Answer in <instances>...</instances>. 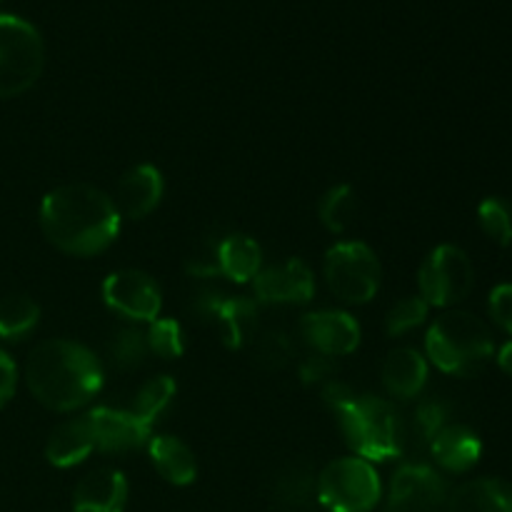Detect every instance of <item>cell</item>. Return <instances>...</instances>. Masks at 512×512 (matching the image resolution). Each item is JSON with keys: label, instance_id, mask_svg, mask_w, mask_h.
I'll return each instance as SVG.
<instances>
[{"label": "cell", "instance_id": "cell-1", "mask_svg": "<svg viewBox=\"0 0 512 512\" xmlns=\"http://www.w3.org/2000/svg\"><path fill=\"white\" fill-rule=\"evenodd\" d=\"M40 230L65 255L90 258L115 243L120 213L113 198L88 183H68L50 190L40 203Z\"/></svg>", "mask_w": 512, "mask_h": 512}, {"label": "cell", "instance_id": "cell-2", "mask_svg": "<svg viewBox=\"0 0 512 512\" xmlns=\"http://www.w3.org/2000/svg\"><path fill=\"white\" fill-rule=\"evenodd\" d=\"M25 383L40 405L55 413H70L88 405L100 393L103 365L75 340H43L30 350Z\"/></svg>", "mask_w": 512, "mask_h": 512}, {"label": "cell", "instance_id": "cell-3", "mask_svg": "<svg viewBox=\"0 0 512 512\" xmlns=\"http://www.w3.org/2000/svg\"><path fill=\"white\" fill-rule=\"evenodd\" d=\"M323 400L340 420L345 443L368 463H385L403 453V423L388 400L355 395L340 383H328Z\"/></svg>", "mask_w": 512, "mask_h": 512}, {"label": "cell", "instance_id": "cell-4", "mask_svg": "<svg viewBox=\"0 0 512 512\" xmlns=\"http://www.w3.org/2000/svg\"><path fill=\"white\" fill-rule=\"evenodd\" d=\"M428 358L443 373L468 378L483 370L495 355L493 333L488 325L465 310H448L440 315L425 338Z\"/></svg>", "mask_w": 512, "mask_h": 512}, {"label": "cell", "instance_id": "cell-5", "mask_svg": "<svg viewBox=\"0 0 512 512\" xmlns=\"http://www.w3.org/2000/svg\"><path fill=\"white\" fill-rule=\"evenodd\" d=\"M45 68V43L33 23L0 15V100L28 93Z\"/></svg>", "mask_w": 512, "mask_h": 512}, {"label": "cell", "instance_id": "cell-6", "mask_svg": "<svg viewBox=\"0 0 512 512\" xmlns=\"http://www.w3.org/2000/svg\"><path fill=\"white\" fill-rule=\"evenodd\" d=\"M380 498V475L368 460L340 458L318 473V503L328 512H373Z\"/></svg>", "mask_w": 512, "mask_h": 512}, {"label": "cell", "instance_id": "cell-7", "mask_svg": "<svg viewBox=\"0 0 512 512\" xmlns=\"http://www.w3.org/2000/svg\"><path fill=\"white\" fill-rule=\"evenodd\" d=\"M325 280L335 298L350 305H365L378 295L383 268L373 250L358 240L338 243L325 255Z\"/></svg>", "mask_w": 512, "mask_h": 512}, {"label": "cell", "instance_id": "cell-8", "mask_svg": "<svg viewBox=\"0 0 512 512\" xmlns=\"http://www.w3.org/2000/svg\"><path fill=\"white\" fill-rule=\"evenodd\" d=\"M475 285V270L465 250L458 245H440L425 258L418 273L420 298L435 308H448L470 295Z\"/></svg>", "mask_w": 512, "mask_h": 512}, {"label": "cell", "instance_id": "cell-9", "mask_svg": "<svg viewBox=\"0 0 512 512\" xmlns=\"http://www.w3.org/2000/svg\"><path fill=\"white\" fill-rule=\"evenodd\" d=\"M103 300L113 313L135 323H153L163 308L158 283L143 270L110 273L103 283Z\"/></svg>", "mask_w": 512, "mask_h": 512}, {"label": "cell", "instance_id": "cell-10", "mask_svg": "<svg viewBox=\"0 0 512 512\" xmlns=\"http://www.w3.org/2000/svg\"><path fill=\"white\" fill-rule=\"evenodd\" d=\"M448 483L428 465H403L390 480L385 512H443Z\"/></svg>", "mask_w": 512, "mask_h": 512}, {"label": "cell", "instance_id": "cell-11", "mask_svg": "<svg viewBox=\"0 0 512 512\" xmlns=\"http://www.w3.org/2000/svg\"><path fill=\"white\" fill-rule=\"evenodd\" d=\"M255 300L265 305H305L315 295V278L308 263L290 258L253 278Z\"/></svg>", "mask_w": 512, "mask_h": 512}, {"label": "cell", "instance_id": "cell-12", "mask_svg": "<svg viewBox=\"0 0 512 512\" xmlns=\"http://www.w3.org/2000/svg\"><path fill=\"white\" fill-rule=\"evenodd\" d=\"M300 335L315 353L325 358H343L360 345L358 320L343 310H318L303 315Z\"/></svg>", "mask_w": 512, "mask_h": 512}, {"label": "cell", "instance_id": "cell-13", "mask_svg": "<svg viewBox=\"0 0 512 512\" xmlns=\"http://www.w3.org/2000/svg\"><path fill=\"white\" fill-rule=\"evenodd\" d=\"M95 435V450L103 453H128L150 443V425L133 410L95 408L88 413Z\"/></svg>", "mask_w": 512, "mask_h": 512}, {"label": "cell", "instance_id": "cell-14", "mask_svg": "<svg viewBox=\"0 0 512 512\" xmlns=\"http://www.w3.org/2000/svg\"><path fill=\"white\" fill-rule=\"evenodd\" d=\"M163 193L165 183L160 170L153 168V165H135L118 180L113 203L118 208L120 218L143 220L158 208Z\"/></svg>", "mask_w": 512, "mask_h": 512}, {"label": "cell", "instance_id": "cell-15", "mask_svg": "<svg viewBox=\"0 0 512 512\" xmlns=\"http://www.w3.org/2000/svg\"><path fill=\"white\" fill-rule=\"evenodd\" d=\"M125 505L128 480L120 470H93L73 490V512H125Z\"/></svg>", "mask_w": 512, "mask_h": 512}, {"label": "cell", "instance_id": "cell-16", "mask_svg": "<svg viewBox=\"0 0 512 512\" xmlns=\"http://www.w3.org/2000/svg\"><path fill=\"white\" fill-rule=\"evenodd\" d=\"M95 450V435L93 425H90L88 415L80 418L65 420L63 425L50 433L48 443H45V458L53 468H75L83 463L90 453Z\"/></svg>", "mask_w": 512, "mask_h": 512}, {"label": "cell", "instance_id": "cell-17", "mask_svg": "<svg viewBox=\"0 0 512 512\" xmlns=\"http://www.w3.org/2000/svg\"><path fill=\"white\" fill-rule=\"evenodd\" d=\"M430 453L440 468L450 473H465L473 468L483 455V443L478 435L465 425H445L433 440H430Z\"/></svg>", "mask_w": 512, "mask_h": 512}, {"label": "cell", "instance_id": "cell-18", "mask_svg": "<svg viewBox=\"0 0 512 512\" xmlns=\"http://www.w3.org/2000/svg\"><path fill=\"white\" fill-rule=\"evenodd\" d=\"M445 512H512V485L498 478H478L448 495Z\"/></svg>", "mask_w": 512, "mask_h": 512}, {"label": "cell", "instance_id": "cell-19", "mask_svg": "<svg viewBox=\"0 0 512 512\" xmlns=\"http://www.w3.org/2000/svg\"><path fill=\"white\" fill-rule=\"evenodd\" d=\"M428 383V363L413 348H398L385 358L383 385L393 398L410 400L423 393Z\"/></svg>", "mask_w": 512, "mask_h": 512}, {"label": "cell", "instance_id": "cell-20", "mask_svg": "<svg viewBox=\"0 0 512 512\" xmlns=\"http://www.w3.org/2000/svg\"><path fill=\"white\" fill-rule=\"evenodd\" d=\"M148 453L155 470H158V475L165 483L185 488V485L195 483V478H198V463H195L193 450L180 438H173V435H155L148 443Z\"/></svg>", "mask_w": 512, "mask_h": 512}, {"label": "cell", "instance_id": "cell-21", "mask_svg": "<svg viewBox=\"0 0 512 512\" xmlns=\"http://www.w3.org/2000/svg\"><path fill=\"white\" fill-rule=\"evenodd\" d=\"M210 313L220 325V335L228 348H243L253 340L258 328V300L250 298H225L210 303Z\"/></svg>", "mask_w": 512, "mask_h": 512}, {"label": "cell", "instance_id": "cell-22", "mask_svg": "<svg viewBox=\"0 0 512 512\" xmlns=\"http://www.w3.org/2000/svg\"><path fill=\"white\" fill-rule=\"evenodd\" d=\"M273 503L280 510L305 512L318 503V475L308 465H288L273 480Z\"/></svg>", "mask_w": 512, "mask_h": 512}, {"label": "cell", "instance_id": "cell-23", "mask_svg": "<svg viewBox=\"0 0 512 512\" xmlns=\"http://www.w3.org/2000/svg\"><path fill=\"white\" fill-rule=\"evenodd\" d=\"M263 250L253 238L243 233L228 235L218 243V275H225L233 283H248L260 273Z\"/></svg>", "mask_w": 512, "mask_h": 512}, {"label": "cell", "instance_id": "cell-24", "mask_svg": "<svg viewBox=\"0 0 512 512\" xmlns=\"http://www.w3.org/2000/svg\"><path fill=\"white\" fill-rule=\"evenodd\" d=\"M40 320V308L33 298L23 293L5 295L0 298V338L10 340H23L28 338L35 330Z\"/></svg>", "mask_w": 512, "mask_h": 512}, {"label": "cell", "instance_id": "cell-25", "mask_svg": "<svg viewBox=\"0 0 512 512\" xmlns=\"http://www.w3.org/2000/svg\"><path fill=\"white\" fill-rule=\"evenodd\" d=\"M175 393H178V385L170 375H158V378H150L143 388L135 393L133 400V413L138 415L143 423H148L153 428L155 420L168 410V405L173 403Z\"/></svg>", "mask_w": 512, "mask_h": 512}, {"label": "cell", "instance_id": "cell-26", "mask_svg": "<svg viewBox=\"0 0 512 512\" xmlns=\"http://www.w3.org/2000/svg\"><path fill=\"white\" fill-rule=\"evenodd\" d=\"M320 220L330 233H345L348 225L353 223L355 215V195L350 185H335L320 198L318 203Z\"/></svg>", "mask_w": 512, "mask_h": 512}, {"label": "cell", "instance_id": "cell-27", "mask_svg": "<svg viewBox=\"0 0 512 512\" xmlns=\"http://www.w3.org/2000/svg\"><path fill=\"white\" fill-rule=\"evenodd\" d=\"M480 228L498 245L512 243V203L505 198H488L478 208Z\"/></svg>", "mask_w": 512, "mask_h": 512}, {"label": "cell", "instance_id": "cell-28", "mask_svg": "<svg viewBox=\"0 0 512 512\" xmlns=\"http://www.w3.org/2000/svg\"><path fill=\"white\" fill-rule=\"evenodd\" d=\"M145 340H148L150 353H155L163 360H175L185 353L183 328H180V323H175L170 318L153 320L148 333H145Z\"/></svg>", "mask_w": 512, "mask_h": 512}, {"label": "cell", "instance_id": "cell-29", "mask_svg": "<svg viewBox=\"0 0 512 512\" xmlns=\"http://www.w3.org/2000/svg\"><path fill=\"white\" fill-rule=\"evenodd\" d=\"M108 353L115 368L135 370L138 365H143L145 355H148V340H145V333H140V330H118L113 340H110Z\"/></svg>", "mask_w": 512, "mask_h": 512}, {"label": "cell", "instance_id": "cell-30", "mask_svg": "<svg viewBox=\"0 0 512 512\" xmlns=\"http://www.w3.org/2000/svg\"><path fill=\"white\" fill-rule=\"evenodd\" d=\"M428 310L430 305L425 303L420 295H408V298L398 300V303L390 308L388 318H385V330H388V335H393V338L410 333V330L418 328L420 323H425Z\"/></svg>", "mask_w": 512, "mask_h": 512}, {"label": "cell", "instance_id": "cell-31", "mask_svg": "<svg viewBox=\"0 0 512 512\" xmlns=\"http://www.w3.org/2000/svg\"><path fill=\"white\" fill-rule=\"evenodd\" d=\"M448 415V403H443L440 398H428L415 410V428L425 440H433L448 425Z\"/></svg>", "mask_w": 512, "mask_h": 512}, {"label": "cell", "instance_id": "cell-32", "mask_svg": "<svg viewBox=\"0 0 512 512\" xmlns=\"http://www.w3.org/2000/svg\"><path fill=\"white\" fill-rule=\"evenodd\" d=\"M255 358H258V363L268 370L283 368L290 358V340L280 333L263 335V338L255 343Z\"/></svg>", "mask_w": 512, "mask_h": 512}, {"label": "cell", "instance_id": "cell-33", "mask_svg": "<svg viewBox=\"0 0 512 512\" xmlns=\"http://www.w3.org/2000/svg\"><path fill=\"white\" fill-rule=\"evenodd\" d=\"M490 318L505 330V333L512 335V285H498V288L490 293Z\"/></svg>", "mask_w": 512, "mask_h": 512}, {"label": "cell", "instance_id": "cell-34", "mask_svg": "<svg viewBox=\"0 0 512 512\" xmlns=\"http://www.w3.org/2000/svg\"><path fill=\"white\" fill-rule=\"evenodd\" d=\"M18 388V368L5 350H0V410L13 400Z\"/></svg>", "mask_w": 512, "mask_h": 512}, {"label": "cell", "instance_id": "cell-35", "mask_svg": "<svg viewBox=\"0 0 512 512\" xmlns=\"http://www.w3.org/2000/svg\"><path fill=\"white\" fill-rule=\"evenodd\" d=\"M333 370H335V365L330 363V358L315 353V355H310L303 365H300V378H303V383H320V380L328 378Z\"/></svg>", "mask_w": 512, "mask_h": 512}, {"label": "cell", "instance_id": "cell-36", "mask_svg": "<svg viewBox=\"0 0 512 512\" xmlns=\"http://www.w3.org/2000/svg\"><path fill=\"white\" fill-rule=\"evenodd\" d=\"M498 365L505 370V373L512 375V343L505 345V348L498 353Z\"/></svg>", "mask_w": 512, "mask_h": 512}, {"label": "cell", "instance_id": "cell-37", "mask_svg": "<svg viewBox=\"0 0 512 512\" xmlns=\"http://www.w3.org/2000/svg\"><path fill=\"white\" fill-rule=\"evenodd\" d=\"M0 3H3V0H0Z\"/></svg>", "mask_w": 512, "mask_h": 512}]
</instances>
